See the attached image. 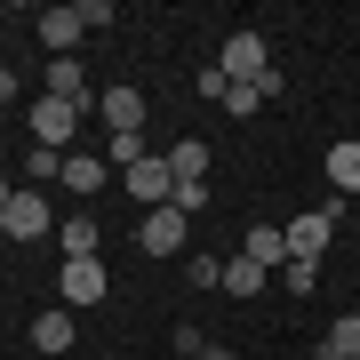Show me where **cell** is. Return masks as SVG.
Returning <instances> with one entry per match:
<instances>
[{"label": "cell", "instance_id": "obj_1", "mask_svg": "<svg viewBox=\"0 0 360 360\" xmlns=\"http://www.w3.org/2000/svg\"><path fill=\"white\" fill-rule=\"evenodd\" d=\"M217 72L232 80V89H257V80L272 72V49H264V32H232V40H224V56H217Z\"/></svg>", "mask_w": 360, "mask_h": 360}, {"label": "cell", "instance_id": "obj_2", "mask_svg": "<svg viewBox=\"0 0 360 360\" xmlns=\"http://www.w3.org/2000/svg\"><path fill=\"white\" fill-rule=\"evenodd\" d=\"M336 217H345V200H321V208H304V217L288 224V257H312V264H321V248L336 240Z\"/></svg>", "mask_w": 360, "mask_h": 360}, {"label": "cell", "instance_id": "obj_3", "mask_svg": "<svg viewBox=\"0 0 360 360\" xmlns=\"http://www.w3.org/2000/svg\"><path fill=\"white\" fill-rule=\"evenodd\" d=\"M56 288H65V304H104V288H112V272H104V257H65V272H56Z\"/></svg>", "mask_w": 360, "mask_h": 360}, {"label": "cell", "instance_id": "obj_4", "mask_svg": "<svg viewBox=\"0 0 360 360\" xmlns=\"http://www.w3.org/2000/svg\"><path fill=\"white\" fill-rule=\"evenodd\" d=\"M56 217H49V200H40V184H16V200H8V217H0V232L8 240H40Z\"/></svg>", "mask_w": 360, "mask_h": 360}, {"label": "cell", "instance_id": "obj_5", "mask_svg": "<svg viewBox=\"0 0 360 360\" xmlns=\"http://www.w3.org/2000/svg\"><path fill=\"white\" fill-rule=\"evenodd\" d=\"M136 240H144V257H184V240H193V217H176V208H153Z\"/></svg>", "mask_w": 360, "mask_h": 360}, {"label": "cell", "instance_id": "obj_6", "mask_svg": "<svg viewBox=\"0 0 360 360\" xmlns=\"http://www.w3.org/2000/svg\"><path fill=\"white\" fill-rule=\"evenodd\" d=\"M72 129H80V104H65V96H40V104H32V144H49V153H56Z\"/></svg>", "mask_w": 360, "mask_h": 360}, {"label": "cell", "instance_id": "obj_7", "mask_svg": "<svg viewBox=\"0 0 360 360\" xmlns=\"http://www.w3.org/2000/svg\"><path fill=\"white\" fill-rule=\"evenodd\" d=\"M40 96H65V104H80V112L96 104L89 72H80V56H49V80H40Z\"/></svg>", "mask_w": 360, "mask_h": 360}, {"label": "cell", "instance_id": "obj_8", "mask_svg": "<svg viewBox=\"0 0 360 360\" xmlns=\"http://www.w3.org/2000/svg\"><path fill=\"white\" fill-rule=\"evenodd\" d=\"M129 193H136L144 208H168V193H176V168H168V153H153V160L129 168Z\"/></svg>", "mask_w": 360, "mask_h": 360}, {"label": "cell", "instance_id": "obj_9", "mask_svg": "<svg viewBox=\"0 0 360 360\" xmlns=\"http://www.w3.org/2000/svg\"><path fill=\"white\" fill-rule=\"evenodd\" d=\"M80 32H89V16H80V0H72V8H40V40H49L56 56H72V49H80Z\"/></svg>", "mask_w": 360, "mask_h": 360}, {"label": "cell", "instance_id": "obj_10", "mask_svg": "<svg viewBox=\"0 0 360 360\" xmlns=\"http://www.w3.org/2000/svg\"><path fill=\"white\" fill-rule=\"evenodd\" d=\"M240 257H248V264H264V272H281V264H288V224H248Z\"/></svg>", "mask_w": 360, "mask_h": 360}, {"label": "cell", "instance_id": "obj_11", "mask_svg": "<svg viewBox=\"0 0 360 360\" xmlns=\"http://www.w3.org/2000/svg\"><path fill=\"white\" fill-rule=\"evenodd\" d=\"M32 345H40V352H72V345H80L72 304H49V312H40V321H32Z\"/></svg>", "mask_w": 360, "mask_h": 360}, {"label": "cell", "instance_id": "obj_12", "mask_svg": "<svg viewBox=\"0 0 360 360\" xmlns=\"http://www.w3.org/2000/svg\"><path fill=\"white\" fill-rule=\"evenodd\" d=\"M56 248L65 257H104V224L96 217H56Z\"/></svg>", "mask_w": 360, "mask_h": 360}, {"label": "cell", "instance_id": "obj_13", "mask_svg": "<svg viewBox=\"0 0 360 360\" xmlns=\"http://www.w3.org/2000/svg\"><path fill=\"white\" fill-rule=\"evenodd\" d=\"M328 193H336V200H352V193H360V136L328 144Z\"/></svg>", "mask_w": 360, "mask_h": 360}, {"label": "cell", "instance_id": "obj_14", "mask_svg": "<svg viewBox=\"0 0 360 360\" xmlns=\"http://www.w3.org/2000/svg\"><path fill=\"white\" fill-rule=\"evenodd\" d=\"M96 104H104V129H112V136H129V129H144V96H136V89H104Z\"/></svg>", "mask_w": 360, "mask_h": 360}, {"label": "cell", "instance_id": "obj_15", "mask_svg": "<svg viewBox=\"0 0 360 360\" xmlns=\"http://www.w3.org/2000/svg\"><path fill=\"white\" fill-rule=\"evenodd\" d=\"M56 184L89 200V193H104V160H96V153H65V176H56Z\"/></svg>", "mask_w": 360, "mask_h": 360}, {"label": "cell", "instance_id": "obj_16", "mask_svg": "<svg viewBox=\"0 0 360 360\" xmlns=\"http://www.w3.org/2000/svg\"><path fill=\"white\" fill-rule=\"evenodd\" d=\"M168 168H176V184H208V144H200V136L168 144Z\"/></svg>", "mask_w": 360, "mask_h": 360}, {"label": "cell", "instance_id": "obj_17", "mask_svg": "<svg viewBox=\"0 0 360 360\" xmlns=\"http://www.w3.org/2000/svg\"><path fill=\"white\" fill-rule=\"evenodd\" d=\"M272 281H281L288 296H312V288H321V264H312V257H288L281 272H272Z\"/></svg>", "mask_w": 360, "mask_h": 360}, {"label": "cell", "instance_id": "obj_18", "mask_svg": "<svg viewBox=\"0 0 360 360\" xmlns=\"http://www.w3.org/2000/svg\"><path fill=\"white\" fill-rule=\"evenodd\" d=\"M224 288H232V296H257V288H272V272L248 264V257H232V264H224Z\"/></svg>", "mask_w": 360, "mask_h": 360}, {"label": "cell", "instance_id": "obj_19", "mask_svg": "<svg viewBox=\"0 0 360 360\" xmlns=\"http://www.w3.org/2000/svg\"><path fill=\"white\" fill-rule=\"evenodd\" d=\"M321 352H336V360H360V312H345L328 336H321Z\"/></svg>", "mask_w": 360, "mask_h": 360}, {"label": "cell", "instance_id": "obj_20", "mask_svg": "<svg viewBox=\"0 0 360 360\" xmlns=\"http://www.w3.org/2000/svg\"><path fill=\"white\" fill-rule=\"evenodd\" d=\"M104 160L136 168V160H153V144H144V129H129V136H112V144H104Z\"/></svg>", "mask_w": 360, "mask_h": 360}, {"label": "cell", "instance_id": "obj_21", "mask_svg": "<svg viewBox=\"0 0 360 360\" xmlns=\"http://www.w3.org/2000/svg\"><path fill=\"white\" fill-rule=\"evenodd\" d=\"M168 208H176V217H200V208H208V184H176V193H168Z\"/></svg>", "mask_w": 360, "mask_h": 360}, {"label": "cell", "instance_id": "obj_22", "mask_svg": "<svg viewBox=\"0 0 360 360\" xmlns=\"http://www.w3.org/2000/svg\"><path fill=\"white\" fill-rule=\"evenodd\" d=\"M257 104H264L257 89H224V112H232V120H248V112H257Z\"/></svg>", "mask_w": 360, "mask_h": 360}, {"label": "cell", "instance_id": "obj_23", "mask_svg": "<svg viewBox=\"0 0 360 360\" xmlns=\"http://www.w3.org/2000/svg\"><path fill=\"white\" fill-rule=\"evenodd\" d=\"M8 96H16V72H8V65H0V104H8Z\"/></svg>", "mask_w": 360, "mask_h": 360}, {"label": "cell", "instance_id": "obj_24", "mask_svg": "<svg viewBox=\"0 0 360 360\" xmlns=\"http://www.w3.org/2000/svg\"><path fill=\"white\" fill-rule=\"evenodd\" d=\"M200 360H240V352H232V345H208V352H200Z\"/></svg>", "mask_w": 360, "mask_h": 360}, {"label": "cell", "instance_id": "obj_25", "mask_svg": "<svg viewBox=\"0 0 360 360\" xmlns=\"http://www.w3.org/2000/svg\"><path fill=\"white\" fill-rule=\"evenodd\" d=\"M8 200H16V184H8V176H0V217H8Z\"/></svg>", "mask_w": 360, "mask_h": 360}, {"label": "cell", "instance_id": "obj_26", "mask_svg": "<svg viewBox=\"0 0 360 360\" xmlns=\"http://www.w3.org/2000/svg\"><path fill=\"white\" fill-rule=\"evenodd\" d=\"M312 360H336V352H312Z\"/></svg>", "mask_w": 360, "mask_h": 360}, {"label": "cell", "instance_id": "obj_27", "mask_svg": "<svg viewBox=\"0 0 360 360\" xmlns=\"http://www.w3.org/2000/svg\"><path fill=\"white\" fill-rule=\"evenodd\" d=\"M0 240H8V232H0Z\"/></svg>", "mask_w": 360, "mask_h": 360}]
</instances>
